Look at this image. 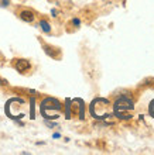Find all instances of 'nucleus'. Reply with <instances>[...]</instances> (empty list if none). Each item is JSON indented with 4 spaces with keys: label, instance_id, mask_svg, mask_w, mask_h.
I'll return each mask as SVG.
<instances>
[{
    "label": "nucleus",
    "instance_id": "nucleus-1",
    "mask_svg": "<svg viewBox=\"0 0 154 155\" xmlns=\"http://www.w3.org/2000/svg\"><path fill=\"white\" fill-rule=\"evenodd\" d=\"M132 109H133V102L130 99H127L126 96H122L115 103V114L119 116L120 118H130V116L125 114V111L132 110Z\"/></svg>",
    "mask_w": 154,
    "mask_h": 155
},
{
    "label": "nucleus",
    "instance_id": "nucleus-2",
    "mask_svg": "<svg viewBox=\"0 0 154 155\" xmlns=\"http://www.w3.org/2000/svg\"><path fill=\"white\" fill-rule=\"evenodd\" d=\"M16 69L19 71V72H24V71L30 69V62L26 61V59H19V61L16 62Z\"/></svg>",
    "mask_w": 154,
    "mask_h": 155
},
{
    "label": "nucleus",
    "instance_id": "nucleus-3",
    "mask_svg": "<svg viewBox=\"0 0 154 155\" xmlns=\"http://www.w3.org/2000/svg\"><path fill=\"white\" fill-rule=\"evenodd\" d=\"M20 18L23 21H26V23H33L34 21V14L31 12H29V10H24V12H21Z\"/></svg>",
    "mask_w": 154,
    "mask_h": 155
},
{
    "label": "nucleus",
    "instance_id": "nucleus-4",
    "mask_svg": "<svg viewBox=\"0 0 154 155\" xmlns=\"http://www.w3.org/2000/svg\"><path fill=\"white\" fill-rule=\"evenodd\" d=\"M40 25H41V28H43V31L44 33H50V30H51V27H50V24L47 23V21H40Z\"/></svg>",
    "mask_w": 154,
    "mask_h": 155
},
{
    "label": "nucleus",
    "instance_id": "nucleus-5",
    "mask_svg": "<svg viewBox=\"0 0 154 155\" xmlns=\"http://www.w3.org/2000/svg\"><path fill=\"white\" fill-rule=\"evenodd\" d=\"M45 52L48 54V55H51V57H55V52H53V51H51V48H50V47H45Z\"/></svg>",
    "mask_w": 154,
    "mask_h": 155
},
{
    "label": "nucleus",
    "instance_id": "nucleus-6",
    "mask_svg": "<svg viewBox=\"0 0 154 155\" xmlns=\"http://www.w3.org/2000/svg\"><path fill=\"white\" fill-rule=\"evenodd\" d=\"M2 6H3V7H7V6H9V0H3V2H2Z\"/></svg>",
    "mask_w": 154,
    "mask_h": 155
},
{
    "label": "nucleus",
    "instance_id": "nucleus-7",
    "mask_svg": "<svg viewBox=\"0 0 154 155\" xmlns=\"http://www.w3.org/2000/svg\"><path fill=\"white\" fill-rule=\"evenodd\" d=\"M72 23H74V24H75V25H79V20H78V18H74V20H72Z\"/></svg>",
    "mask_w": 154,
    "mask_h": 155
},
{
    "label": "nucleus",
    "instance_id": "nucleus-8",
    "mask_svg": "<svg viewBox=\"0 0 154 155\" xmlns=\"http://www.w3.org/2000/svg\"><path fill=\"white\" fill-rule=\"evenodd\" d=\"M0 85H7V82L4 81V79H0Z\"/></svg>",
    "mask_w": 154,
    "mask_h": 155
}]
</instances>
